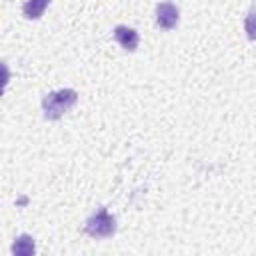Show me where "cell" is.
<instances>
[{"mask_svg": "<svg viewBox=\"0 0 256 256\" xmlns=\"http://www.w3.org/2000/svg\"><path fill=\"white\" fill-rule=\"evenodd\" d=\"M78 100V92L72 88H62L56 92H50L42 98V110L46 120H58L64 112H68Z\"/></svg>", "mask_w": 256, "mask_h": 256, "instance_id": "cell-1", "label": "cell"}, {"mask_svg": "<svg viewBox=\"0 0 256 256\" xmlns=\"http://www.w3.org/2000/svg\"><path fill=\"white\" fill-rule=\"evenodd\" d=\"M84 230L92 238H108L116 232V218L106 208H100L86 220Z\"/></svg>", "mask_w": 256, "mask_h": 256, "instance_id": "cell-2", "label": "cell"}, {"mask_svg": "<svg viewBox=\"0 0 256 256\" xmlns=\"http://www.w3.org/2000/svg\"><path fill=\"white\" fill-rule=\"evenodd\" d=\"M178 8L172 2H162L156 6V24L164 30H172L178 24Z\"/></svg>", "mask_w": 256, "mask_h": 256, "instance_id": "cell-3", "label": "cell"}, {"mask_svg": "<svg viewBox=\"0 0 256 256\" xmlns=\"http://www.w3.org/2000/svg\"><path fill=\"white\" fill-rule=\"evenodd\" d=\"M114 38H116V42H118L124 50H128V52L136 50V46H138V32H136L134 28L116 26V28H114Z\"/></svg>", "mask_w": 256, "mask_h": 256, "instance_id": "cell-4", "label": "cell"}, {"mask_svg": "<svg viewBox=\"0 0 256 256\" xmlns=\"http://www.w3.org/2000/svg\"><path fill=\"white\" fill-rule=\"evenodd\" d=\"M34 250H36L34 248V238L28 236V234L18 236L12 244V254H16V256H32Z\"/></svg>", "mask_w": 256, "mask_h": 256, "instance_id": "cell-5", "label": "cell"}, {"mask_svg": "<svg viewBox=\"0 0 256 256\" xmlns=\"http://www.w3.org/2000/svg\"><path fill=\"white\" fill-rule=\"evenodd\" d=\"M48 4H50V0H28L22 6V12H24L26 18L36 20V18H40L44 14V10L48 8Z\"/></svg>", "mask_w": 256, "mask_h": 256, "instance_id": "cell-6", "label": "cell"}, {"mask_svg": "<svg viewBox=\"0 0 256 256\" xmlns=\"http://www.w3.org/2000/svg\"><path fill=\"white\" fill-rule=\"evenodd\" d=\"M244 30H246L250 40H256V6L250 8V12H248V16L244 20Z\"/></svg>", "mask_w": 256, "mask_h": 256, "instance_id": "cell-7", "label": "cell"}]
</instances>
